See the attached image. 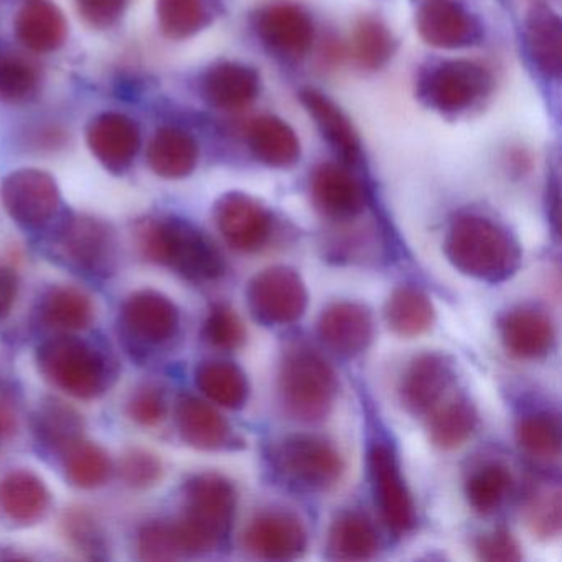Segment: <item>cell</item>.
Returning a JSON list of instances; mask_svg holds the SVG:
<instances>
[{
  "label": "cell",
  "mask_w": 562,
  "mask_h": 562,
  "mask_svg": "<svg viewBox=\"0 0 562 562\" xmlns=\"http://www.w3.org/2000/svg\"><path fill=\"white\" fill-rule=\"evenodd\" d=\"M124 328L140 344L162 345L179 330V308L157 291H139L123 305Z\"/></svg>",
  "instance_id": "cell-18"
},
{
  "label": "cell",
  "mask_w": 562,
  "mask_h": 562,
  "mask_svg": "<svg viewBox=\"0 0 562 562\" xmlns=\"http://www.w3.org/2000/svg\"><path fill=\"white\" fill-rule=\"evenodd\" d=\"M144 561H173L186 555L173 521H157L144 526L137 538Z\"/></svg>",
  "instance_id": "cell-43"
},
{
  "label": "cell",
  "mask_w": 562,
  "mask_h": 562,
  "mask_svg": "<svg viewBox=\"0 0 562 562\" xmlns=\"http://www.w3.org/2000/svg\"><path fill=\"white\" fill-rule=\"evenodd\" d=\"M272 463L282 479L308 492H327L340 483L344 457L324 437L295 434L272 450Z\"/></svg>",
  "instance_id": "cell-6"
},
{
  "label": "cell",
  "mask_w": 562,
  "mask_h": 562,
  "mask_svg": "<svg viewBox=\"0 0 562 562\" xmlns=\"http://www.w3.org/2000/svg\"><path fill=\"white\" fill-rule=\"evenodd\" d=\"M368 460L374 499L384 522L394 535H406L416 526V508L393 449L384 442L374 443Z\"/></svg>",
  "instance_id": "cell-13"
},
{
  "label": "cell",
  "mask_w": 562,
  "mask_h": 562,
  "mask_svg": "<svg viewBox=\"0 0 562 562\" xmlns=\"http://www.w3.org/2000/svg\"><path fill=\"white\" fill-rule=\"evenodd\" d=\"M305 111L311 114L318 131L335 153L348 164H355L361 156L360 137L347 114L335 101L315 88H305L299 94Z\"/></svg>",
  "instance_id": "cell-25"
},
{
  "label": "cell",
  "mask_w": 562,
  "mask_h": 562,
  "mask_svg": "<svg viewBox=\"0 0 562 562\" xmlns=\"http://www.w3.org/2000/svg\"><path fill=\"white\" fill-rule=\"evenodd\" d=\"M380 551V536L367 515L341 513L328 531V558L338 561H367Z\"/></svg>",
  "instance_id": "cell-30"
},
{
  "label": "cell",
  "mask_w": 562,
  "mask_h": 562,
  "mask_svg": "<svg viewBox=\"0 0 562 562\" xmlns=\"http://www.w3.org/2000/svg\"><path fill=\"white\" fill-rule=\"evenodd\" d=\"M139 246L149 261L169 266L190 281H215L225 272L215 243L176 216L146 223L139 232Z\"/></svg>",
  "instance_id": "cell-3"
},
{
  "label": "cell",
  "mask_w": 562,
  "mask_h": 562,
  "mask_svg": "<svg viewBox=\"0 0 562 562\" xmlns=\"http://www.w3.org/2000/svg\"><path fill=\"white\" fill-rule=\"evenodd\" d=\"M248 144L258 162L272 169H289L301 159V140L285 121L259 116L249 124Z\"/></svg>",
  "instance_id": "cell-27"
},
{
  "label": "cell",
  "mask_w": 562,
  "mask_h": 562,
  "mask_svg": "<svg viewBox=\"0 0 562 562\" xmlns=\"http://www.w3.org/2000/svg\"><path fill=\"white\" fill-rule=\"evenodd\" d=\"M526 47L532 65L548 80H559L562 70V24L558 12L546 4L529 9L525 22Z\"/></svg>",
  "instance_id": "cell-23"
},
{
  "label": "cell",
  "mask_w": 562,
  "mask_h": 562,
  "mask_svg": "<svg viewBox=\"0 0 562 562\" xmlns=\"http://www.w3.org/2000/svg\"><path fill=\"white\" fill-rule=\"evenodd\" d=\"M176 420L183 442L193 449L218 450L232 442V427L225 417L199 397H180Z\"/></svg>",
  "instance_id": "cell-24"
},
{
  "label": "cell",
  "mask_w": 562,
  "mask_h": 562,
  "mask_svg": "<svg viewBox=\"0 0 562 562\" xmlns=\"http://www.w3.org/2000/svg\"><path fill=\"white\" fill-rule=\"evenodd\" d=\"M195 383L196 387L218 406L239 409L248 401V378L241 368L229 361H203L196 368Z\"/></svg>",
  "instance_id": "cell-31"
},
{
  "label": "cell",
  "mask_w": 562,
  "mask_h": 562,
  "mask_svg": "<svg viewBox=\"0 0 562 562\" xmlns=\"http://www.w3.org/2000/svg\"><path fill=\"white\" fill-rule=\"evenodd\" d=\"M453 381V364L440 353H423L414 358L400 383L403 406L413 414H426L442 400Z\"/></svg>",
  "instance_id": "cell-17"
},
{
  "label": "cell",
  "mask_w": 562,
  "mask_h": 562,
  "mask_svg": "<svg viewBox=\"0 0 562 562\" xmlns=\"http://www.w3.org/2000/svg\"><path fill=\"white\" fill-rule=\"evenodd\" d=\"M374 325L370 308L358 302H337L318 321L322 341L341 357H357L370 347Z\"/></svg>",
  "instance_id": "cell-19"
},
{
  "label": "cell",
  "mask_w": 562,
  "mask_h": 562,
  "mask_svg": "<svg viewBox=\"0 0 562 562\" xmlns=\"http://www.w3.org/2000/svg\"><path fill=\"white\" fill-rule=\"evenodd\" d=\"M344 55V47H341V44L338 41L325 42L324 47H322V58H324V61L327 65L340 64Z\"/></svg>",
  "instance_id": "cell-51"
},
{
  "label": "cell",
  "mask_w": 562,
  "mask_h": 562,
  "mask_svg": "<svg viewBox=\"0 0 562 562\" xmlns=\"http://www.w3.org/2000/svg\"><path fill=\"white\" fill-rule=\"evenodd\" d=\"M199 144L195 137L179 127L157 131L147 150L150 169L164 179H183L199 164Z\"/></svg>",
  "instance_id": "cell-29"
},
{
  "label": "cell",
  "mask_w": 562,
  "mask_h": 562,
  "mask_svg": "<svg viewBox=\"0 0 562 562\" xmlns=\"http://www.w3.org/2000/svg\"><path fill=\"white\" fill-rule=\"evenodd\" d=\"M522 516L532 535L541 539L558 538L562 525L559 486H532L526 495Z\"/></svg>",
  "instance_id": "cell-41"
},
{
  "label": "cell",
  "mask_w": 562,
  "mask_h": 562,
  "mask_svg": "<svg viewBox=\"0 0 562 562\" xmlns=\"http://www.w3.org/2000/svg\"><path fill=\"white\" fill-rule=\"evenodd\" d=\"M476 411L467 400H456L437 409L429 420V437L442 450L462 447L475 432Z\"/></svg>",
  "instance_id": "cell-37"
},
{
  "label": "cell",
  "mask_w": 562,
  "mask_h": 562,
  "mask_svg": "<svg viewBox=\"0 0 562 562\" xmlns=\"http://www.w3.org/2000/svg\"><path fill=\"white\" fill-rule=\"evenodd\" d=\"M495 87L492 71L472 60L440 61L423 75L420 101L442 114H459L482 103Z\"/></svg>",
  "instance_id": "cell-7"
},
{
  "label": "cell",
  "mask_w": 562,
  "mask_h": 562,
  "mask_svg": "<svg viewBox=\"0 0 562 562\" xmlns=\"http://www.w3.org/2000/svg\"><path fill=\"white\" fill-rule=\"evenodd\" d=\"M256 34L271 54L289 61L302 60L315 41L311 14L292 2L265 5L252 18Z\"/></svg>",
  "instance_id": "cell-9"
},
{
  "label": "cell",
  "mask_w": 562,
  "mask_h": 562,
  "mask_svg": "<svg viewBox=\"0 0 562 562\" xmlns=\"http://www.w3.org/2000/svg\"><path fill=\"white\" fill-rule=\"evenodd\" d=\"M416 29L427 45L440 50L475 47L483 41L482 22L452 0L426 2L417 11Z\"/></svg>",
  "instance_id": "cell-15"
},
{
  "label": "cell",
  "mask_w": 562,
  "mask_h": 562,
  "mask_svg": "<svg viewBox=\"0 0 562 562\" xmlns=\"http://www.w3.org/2000/svg\"><path fill=\"white\" fill-rule=\"evenodd\" d=\"M516 442L529 459L554 463L561 457V420L551 411H532L516 424Z\"/></svg>",
  "instance_id": "cell-33"
},
{
  "label": "cell",
  "mask_w": 562,
  "mask_h": 562,
  "mask_svg": "<svg viewBox=\"0 0 562 562\" xmlns=\"http://www.w3.org/2000/svg\"><path fill=\"white\" fill-rule=\"evenodd\" d=\"M157 18L166 37L186 41L210 24L205 0H157Z\"/></svg>",
  "instance_id": "cell-40"
},
{
  "label": "cell",
  "mask_w": 562,
  "mask_h": 562,
  "mask_svg": "<svg viewBox=\"0 0 562 562\" xmlns=\"http://www.w3.org/2000/svg\"><path fill=\"white\" fill-rule=\"evenodd\" d=\"M41 71L29 58L15 52H0V100L24 103L37 94Z\"/></svg>",
  "instance_id": "cell-42"
},
{
  "label": "cell",
  "mask_w": 562,
  "mask_h": 562,
  "mask_svg": "<svg viewBox=\"0 0 562 562\" xmlns=\"http://www.w3.org/2000/svg\"><path fill=\"white\" fill-rule=\"evenodd\" d=\"M120 473L126 485L137 490L150 488L162 479V462L149 450L131 449L121 460Z\"/></svg>",
  "instance_id": "cell-46"
},
{
  "label": "cell",
  "mask_w": 562,
  "mask_h": 562,
  "mask_svg": "<svg viewBox=\"0 0 562 562\" xmlns=\"http://www.w3.org/2000/svg\"><path fill=\"white\" fill-rule=\"evenodd\" d=\"M68 482L78 488H98L111 475V460L103 447L80 439L64 452Z\"/></svg>",
  "instance_id": "cell-38"
},
{
  "label": "cell",
  "mask_w": 562,
  "mask_h": 562,
  "mask_svg": "<svg viewBox=\"0 0 562 562\" xmlns=\"http://www.w3.org/2000/svg\"><path fill=\"white\" fill-rule=\"evenodd\" d=\"M261 91V77L255 68L238 61H220L205 71L202 94L215 110L239 111Z\"/></svg>",
  "instance_id": "cell-21"
},
{
  "label": "cell",
  "mask_w": 562,
  "mask_h": 562,
  "mask_svg": "<svg viewBox=\"0 0 562 562\" xmlns=\"http://www.w3.org/2000/svg\"><path fill=\"white\" fill-rule=\"evenodd\" d=\"M0 195L11 218L24 228L35 229L47 225L60 206L57 182L42 170L12 172L2 182Z\"/></svg>",
  "instance_id": "cell-12"
},
{
  "label": "cell",
  "mask_w": 562,
  "mask_h": 562,
  "mask_svg": "<svg viewBox=\"0 0 562 562\" xmlns=\"http://www.w3.org/2000/svg\"><path fill=\"white\" fill-rule=\"evenodd\" d=\"M50 492L31 470H14L0 480V508L12 521L35 525L50 508Z\"/></svg>",
  "instance_id": "cell-26"
},
{
  "label": "cell",
  "mask_w": 562,
  "mask_h": 562,
  "mask_svg": "<svg viewBox=\"0 0 562 562\" xmlns=\"http://www.w3.org/2000/svg\"><path fill=\"white\" fill-rule=\"evenodd\" d=\"M513 475L499 462L486 463L467 480L465 493L473 509L490 515L495 513L512 492Z\"/></svg>",
  "instance_id": "cell-39"
},
{
  "label": "cell",
  "mask_w": 562,
  "mask_h": 562,
  "mask_svg": "<svg viewBox=\"0 0 562 562\" xmlns=\"http://www.w3.org/2000/svg\"><path fill=\"white\" fill-rule=\"evenodd\" d=\"M304 521L288 509H262L243 531V546L249 554L266 561H292L307 549Z\"/></svg>",
  "instance_id": "cell-10"
},
{
  "label": "cell",
  "mask_w": 562,
  "mask_h": 562,
  "mask_svg": "<svg viewBox=\"0 0 562 562\" xmlns=\"http://www.w3.org/2000/svg\"><path fill=\"white\" fill-rule=\"evenodd\" d=\"M205 338L218 350L233 351L243 347L246 328L241 318L228 305L218 304L210 311L205 322Z\"/></svg>",
  "instance_id": "cell-45"
},
{
  "label": "cell",
  "mask_w": 562,
  "mask_h": 562,
  "mask_svg": "<svg viewBox=\"0 0 562 562\" xmlns=\"http://www.w3.org/2000/svg\"><path fill=\"white\" fill-rule=\"evenodd\" d=\"M278 393L289 417L304 424L322 423L330 416L338 396L337 373L317 351L297 345L282 358Z\"/></svg>",
  "instance_id": "cell-4"
},
{
  "label": "cell",
  "mask_w": 562,
  "mask_h": 562,
  "mask_svg": "<svg viewBox=\"0 0 562 562\" xmlns=\"http://www.w3.org/2000/svg\"><path fill=\"white\" fill-rule=\"evenodd\" d=\"M87 134L91 153L114 173L124 172L139 150V127L124 114H101L91 121Z\"/></svg>",
  "instance_id": "cell-20"
},
{
  "label": "cell",
  "mask_w": 562,
  "mask_h": 562,
  "mask_svg": "<svg viewBox=\"0 0 562 562\" xmlns=\"http://www.w3.org/2000/svg\"><path fill=\"white\" fill-rule=\"evenodd\" d=\"M41 373L70 396L93 400L108 386V367L103 355L78 337L60 335L41 345L37 351Z\"/></svg>",
  "instance_id": "cell-5"
},
{
  "label": "cell",
  "mask_w": 562,
  "mask_h": 562,
  "mask_svg": "<svg viewBox=\"0 0 562 562\" xmlns=\"http://www.w3.org/2000/svg\"><path fill=\"white\" fill-rule=\"evenodd\" d=\"M93 315L91 299L71 285L52 289L42 302V321L57 330H85L93 322Z\"/></svg>",
  "instance_id": "cell-34"
},
{
  "label": "cell",
  "mask_w": 562,
  "mask_h": 562,
  "mask_svg": "<svg viewBox=\"0 0 562 562\" xmlns=\"http://www.w3.org/2000/svg\"><path fill=\"white\" fill-rule=\"evenodd\" d=\"M235 485L220 473H200L183 486V513L176 519L186 555L212 551L235 521Z\"/></svg>",
  "instance_id": "cell-2"
},
{
  "label": "cell",
  "mask_w": 562,
  "mask_h": 562,
  "mask_svg": "<svg viewBox=\"0 0 562 562\" xmlns=\"http://www.w3.org/2000/svg\"><path fill=\"white\" fill-rule=\"evenodd\" d=\"M19 41L37 54L58 50L67 41L68 27L57 5L47 0H32L21 9L15 19Z\"/></svg>",
  "instance_id": "cell-28"
},
{
  "label": "cell",
  "mask_w": 562,
  "mask_h": 562,
  "mask_svg": "<svg viewBox=\"0 0 562 562\" xmlns=\"http://www.w3.org/2000/svg\"><path fill=\"white\" fill-rule=\"evenodd\" d=\"M0 424H2V423H0Z\"/></svg>",
  "instance_id": "cell-52"
},
{
  "label": "cell",
  "mask_w": 562,
  "mask_h": 562,
  "mask_svg": "<svg viewBox=\"0 0 562 562\" xmlns=\"http://www.w3.org/2000/svg\"><path fill=\"white\" fill-rule=\"evenodd\" d=\"M80 18L94 29H110L126 8V0H77Z\"/></svg>",
  "instance_id": "cell-49"
},
{
  "label": "cell",
  "mask_w": 562,
  "mask_h": 562,
  "mask_svg": "<svg viewBox=\"0 0 562 562\" xmlns=\"http://www.w3.org/2000/svg\"><path fill=\"white\" fill-rule=\"evenodd\" d=\"M475 551L482 561L488 562H516L522 559L518 542L508 531L482 536L476 541Z\"/></svg>",
  "instance_id": "cell-48"
},
{
  "label": "cell",
  "mask_w": 562,
  "mask_h": 562,
  "mask_svg": "<svg viewBox=\"0 0 562 562\" xmlns=\"http://www.w3.org/2000/svg\"><path fill=\"white\" fill-rule=\"evenodd\" d=\"M248 304L256 321L268 327H285L305 314L307 288L294 269L274 266L251 279Z\"/></svg>",
  "instance_id": "cell-8"
},
{
  "label": "cell",
  "mask_w": 562,
  "mask_h": 562,
  "mask_svg": "<svg viewBox=\"0 0 562 562\" xmlns=\"http://www.w3.org/2000/svg\"><path fill=\"white\" fill-rule=\"evenodd\" d=\"M61 255L88 274L106 276L116 268V238L106 223L74 216L58 235Z\"/></svg>",
  "instance_id": "cell-14"
},
{
  "label": "cell",
  "mask_w": 562,
  "mask_h": 562,
  "mask_svg": "<svg viewBox=\"0 0 562 562\" xmlns=\"http://www.w3.org/2000/svg\"><path fill=\"white\" fill-rule=\"evenodd\" d=\"M35 430L45 446L65 452L83 439V419L74 407L58 400H47L38 407Z\"/></svg>",
  "instance_id": "cell-36"
},
{
  "label": "cell",
  "mask_w": 562,
  "mask_h": 562,
  "mask_svg": "<svg viewBox=\"0 0 562 562\" xmlns=\"http://www.w3.org/2000/svg\"><path fill=\"white\" fill-rule=\"evenodd\" d=\"M446 255L460 272L485 282L505 281L521 265V249L508 229L476 213L450 223Z\"/></svg>",
  "instance_id": "cell-1"
},
{
  "label": "cell",
  "mask_w": 562,
  "mask_h": 562,
  "mask_svg": "<svg viewBox=\"0 0 562 562\" xmlns=\"http://www.w3.org/2000/svg\"><path fill=\"white\" fill-rule=\"evenodd\" d=\"M499 334L508 353L521 360L546 357L555 340V327L551 317L535 307L509 311L499 322Z\"/></svg>",
  "instance_id": "cell-22"
},
{
  "label": "cell",
  "mask_w": 562,
  "mask_h": 562,
  "mask_svg": "<svg viewBox=\"0 0 562 562\" xmlns=\"http://www.w3.org/2000/svg\"><path fill=\"white\" fill-rule=\"evenodd\" d=\"M213 215L216 228L236 251L258 252L271 241L274 232L272 213L246 193H225L215 203Z\"/></svg>",
  "instance_id": "cell-11"
},
{
  "label": "cell",
  "mask_w": 562,
  "mask_h": 562,
  "mask_svg": "<svg viewBox=\"0 0 562 562\" xmlns=\"http://www.w3.org/2000/svg\"><path fill=\"white\" fill-rule=\"evenodd\" d=\"M127 416L139 426H159L167 416V401L162 391L153 384H146L134 391L127 403Z\"/></svg>",
  "instance_id": "cell-47"
},
{
  "label": "cell",
  "mask_w": 562,
  "mask_h": 562,
  "mask_svg": "<svg viewBox=\"0 0 562 562\" xmlns=\"http://www.w3.org/2000/svg\"><path fill=\"white\" fill-rule=\"evenodd\" d=\"M384 317L391 330L400 337L426 334L436 321V308L419 289L403 285L387 299Z\"/></svg>",
  "instance_id": "cell-32"
},
{
  "label": "cell",
  "mask_w": 562,
  "mask_h": 562,
  "mask_svg": "<svg viewBox=\"0 0 562 562\" xmlns=\"http://www.w3.org/2000/svg\"><path fill=\"white\" fill-rule=\"evenodd\" d=\"M397 42L381 19L367 15L357 22L351 35V55L364 71L381 70L396 54Z\"/></svg>",
  "instance_id": "cell-35"
},
{
  "label": "cell",
  "mask_w": 562,
  "mask_h": 562,
  "mask_svg": "<svg viewBox=\"0 0 562 562\" xmlns=\"http://www.w3.org/2000/svg\"><path fill=\"white\" fill-rule=\"evenodd\" d=\"M311 193L318 212L338 222L357 218L367 209L363 186L340 164H321L312 172Z\"/></svg>",
  "instance_id": "cell-16"
},
{
  "label": "cell",
  "mask_w": 562,
  "mask_h": 562,
  "mask_svg": "<svg viewBox=\"0 0 562 562\" xmlns=\"http://www.w3.org/2000/svg\"><path fill=\"white\" fill-rule=\"evenodd\" d=\"M61 522H64L65 536L78 551L87 552L91 558H100L106 551V535L87 509H70L65 513Z\"/></svg>",
  "instance_id": "cell-44"
},
{
  "label": "cell",
  "mask_w": 562,
  "mask_h": 562,
  "mask_svg": "<svg viewBox=\"0 0 562 562\" xmlns=\"http://www.w3.org/2000/svg\"><path fill=\"white\" fill-rule=\"evenodd\" d=\"M19 292V278L11 268H0V318L8 317Z\"/></svg>",
  "instance_id": "cell-50"
}]
</instances>
